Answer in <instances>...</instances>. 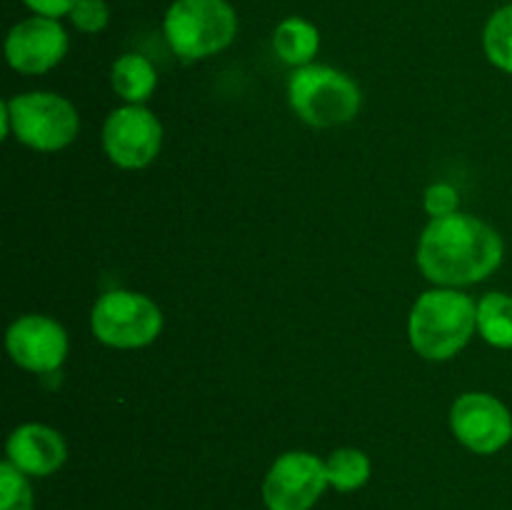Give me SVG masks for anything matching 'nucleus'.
I'll return each instance as SVG.
<instances>
[{
  "instance_id": "1",
  "label": "nucleus",
  "mask_w": 512,
  "mask_h": 510,
  "mask_svg": "<svg viewBox=\"0 0 512 510\" xmlns=\"http://www.w3.org/2000/svg\"><path fill=\"white\" fill-rule=\"evenodd\" d=\"M505 243L495 228L473 215L435 218L420 235L418 265L433 283L455 288L488 278L500 268Z\"/></svg>"
},
{
  "instance_id": "2",
  "label": "nucleus",
  "mask_w": 512,
  "mask_h": 510,
  "mask_svg": "<svg viewBox=\"0 0 512 510\" xmlns=\"http://www.w3.org/2000/svg\"><path fill=\"white\" fill-rule=\"evenodd\" d=\"M478 328V305L453 288L428 290L410 313L408 333L415 353L428 360H448L468 345Z\"/></svg>"
},
{
  "instance_id": "3",
  "label": "nucleus",
  "mask_w": 512,
  "mask_h": 510,
  "mask_svg": "<svg viewBox=\"0 0 512 510\" xmlns=\"http://www.w3.org/2000/svg\"><path fill=\"white\" fill-rule=\"evenodd\" d=\"M163 33L180 58H210L235 40L238 15L228 0H175L165 13Z\"/></svg>"
},
{
  "instance_id": "4",
  "label": "nucleus",
  "mask_w": 512,
  "mask_h": 510,
  "mask_svg": "<svg viewBox=\"0 0 512 510\" xmlns=\"http://www.w3.org/2000/svg\"><path fill=\"white\" fill-rule=\"evenodd\" d=\"M290 108L300 120L315 128H335L350 123L358 115L363 95L340 70L330 65H303L290 75L288 83Z\"/></svg>"
},
{
  "instance_id": "5",
  "label": "nucleus",
  "mask_w": 512,
  "mask_h": 510,
  "mask_svg": "<svg viewBox=\"0 0 512 510\" xmlns=\"http://www.w3.org/2000/svg\"><path fill=\"white\" fill-rule=\"evenodd\" d=\"M90 325L95 338L110 348H143L163 330V313L145 295L133 290H110L95 303Z\"/></svg>"
},
{
  "instance_id": "6",
  "label": "nucleus",
  "mask_w": 512,
  "mask_h": 510,
  "mask_svg": "<svg viewBox=\"0 0 512 510\" xmlns=\"http://www.w3.org/2000/svg\"><path fill=\"white\" fill-rule=\"evenodd\" d=\"M15 138L33 150L53 153L75 140L80 128L73 103L55 93H25L8 100Z\"/></svg>"
},
{
  "instance_id": "7",
  "label": "nucleus",
  "mask_w": 512,
  "mask_h": 510,
  "mask_svg": "<svg viewBox=\"0 0 512 510\" xmlns=\"http://www.w3.org/2000/svg\"><path fill=\"white\" fill-rule=\"evenodd\" d=\"M328 485L323 460L313 453L290 450L265 475L263 500L268 510H310Z\"/></svg>"
},
{
  "instance_id": "8",
  "label": "nucleus",
  "mask_w": 512,
  "mask_h": 510,
  "mask_svg": "<svg viewBox=\"0 0 512 510\" xmlns=\"http://www.w3.org/2000/svg\"><path fill=\"white\" fill-rule=\"evenodd\" d=\"M163 145V125L143 105H125L110 113L103 128V148L120 168H145Z\"/></svg>"
},
{
  "instance_id": "9",
  "label": "nucleus",
  "mask_w": 512,
  "mask_h": 510,
  "mask_svg": "<svg viewBox=\"0 0 512 510\" xmlns=\"http://www.w3.org/2000/svg\"><path fill=\"white\" fill-rule=\"evenodd\" d=\"M455 438L478 455H493L512 440V415L508 405L488 393L460 395L450 410Z\"/></svg>"
},
{
  "instance_id": "10",
  "label": "nucleus",
  "mask_w": 512,
  "mask_h": 510,
  "mask_svg": "<svg viewBox=\"0 0 512 510\" xmlns=\"http://www.w3.org/2000/svg\"><path fill=\"white\" fill-rule=\"evenodd\" d=\"M68 53V33L55 18L33 15L20 20L5 38V58L10 68L25 75L48 73Z\"/></svg>"
},
{
  "instance_id": "11",
  "label": "nucleus",
  "mask_w": 512,
  "mask_h": 510,
  "mask_svg": "<svg viewBox=\"0 0 512 510\" xmlns=\"http://www.w3.org/2000/svg\"><path fill=\"white\" fill-rule=\"evenodd\" d=\"M5 343L10 358L30 373H53L68 355V335L63 325L45 315H25L15 320Z\"/></svg>"
},
{
  "instance_id": "12",
  "label": "nucleus",
  "mask_w": 512,
  "mask_h": 510,
  "mask_svg": "<svg viewBox=\"0 0 512 510\" xmlns=\"http://www.w3.org/2000/svg\"><path fill=\"white\" fill-rule=\"evenodd\" d=\"M8 460L25 475L45 478L68 458V448L58 430L40 423L20 425L8 438Z\"/></svg>"
},
{
  "instance_id": "13",
  "label": "nucleus",
  "mask_w": 512,
  "mask_h": 510,
  "mask_svg": "<svg viewBox=\"0 0 512 510\" xmlns=\"http://www.w3.org/2000/svg\"><path fill=\"white\" fill-rule=\"evenodd\" d=\"M273 48L283 63L303 68V65L313 63V58L320 50V30L315 28L310 20L298 18H285L273 33Z\"/></svg>"
},
{
  "instance_id": "14",
  "label": "nucleus",
  "mask_w": 512,
  "mask_h": 510,
  "mask_svg": "<svg viewBox=\"0 0 512 510\" xmlns=\"http://www.w3.org/2000/svg\"><path fill=\"white\" fill-rule=\"evenodd\" d=\"M110 80H113V88L120 98L128 100L130 105H140L153 95L155 85H158V73L148 58L128 53L115 60Z\"/></svg>"
},
{
  "instance_id": "15",
  "label": "nucleus",
  "mask_w": 512,
  "mask_h": 510,
  "mask_svg": "<svg viewBox=\"0 0 512 510\" xmlns=\"http://www.w3.org/2000/svg\"><path fill=\"white\" fill-rule=\"evenodd\" d=\"M478 330L485 343L512 348V295L488 293L478 303Z\"/></svg>"
},
{
  "instance_id": "16",
  "label": "nucleus",
  "mask_w": 512,
  "mask_h": 510,
  "mask_svg": "<svg viewBox=\"0 0 512 510\" xmlns=\"http://www.w3.org/2000/svg\"><path fill=\"white\" fill-rule=\"evenodd\" d=\"M328 483L340 493H353L370 480V458L358 448H340L325 460Z\"/></svg>"
},
{
  "instance_id": "17",
  "label": "nucleus",
  "mask_w": 512,
  "mask_h": 510,
  "mask_svg": "<svg viewBox=\"0 0 512 510\" xmlns=\"http://www.w3.org/2000/svg\"><path fill=\"white\" fill-rule=\"evenodd\" d=\"M483 48L495 68L512 75V3L490 15L483 33Z\"/></svg>"
},
{
  "instance_id": "18",
  "label": "nucleus",
  "mask_w": 512,
  "mask_h": 510,
  "mask_svg": "<svg viewBox=\"0 0 512 510\" xmlns=\"http://www.w3.org/2000/svg\"><path fill=\"white\" fill-rule=\"evenodd\" d=\"M0 510H33V490L28 475L10 460L0 465Z\"/></svg>"
},
{
  "instance_id": "19",
  "label": "nucleus",
  "mask_w": 512,
  "mask_h": 510,
  "mask_svg": "<svg viewBox=\"0 0 512 510\" xmlns=\"http://www.w3.org/2000/svg\"><path fill=\"white\" fill-rule=\"evenodd\" d=\"M70 20L83 33H100L108 25L110 10L105 0H78L70 10Z\"/></svg>"
},
{
  "instance_id": "20",
  "label": "nucleus",
  "mask_w": 512,
  "mask_h": 510,
  "mask_svg": "<svg viewBox=\"0 0 512 510\" xmlns=\"http://www.w3.org/2000/svg\"><path fill=\"white\" fill-rule=\"evenodd\" d=\"M425 210L435 218H448L458 213V193L453 185L435 183L425 190Z\"/></svg>"
},
{
  "instance_id": "21",
  "label": "nucleus",
  "mask_w": 512,
  "mask_h": 510,
  "mask_svg": "<svg viewBox=\"0 0 512 510\" xmlns=\"http://www.w3.org/2000/svg\"><path fill=\"white\" fill-rule=\"evenodd\" d=\"M35 15H45V18H63V15H70V10L75 8L78 0H23Z\"/></svg>"
}]
</instances>
